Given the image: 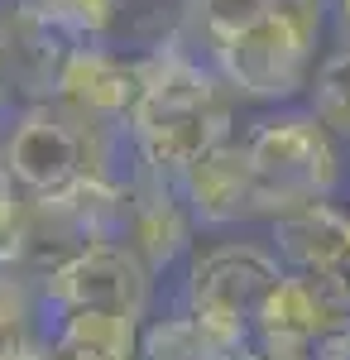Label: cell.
<instances>
[{"mask_svg":"<svg viewBox=\"0 0 350 360\" xmlns=\"http://www.w3.org/2000/svg\"><path fill=\"white\" fill-rule=\"evenodd\" d=\"M322 29L326 0H216L202 5L197 44L235 96L278 106L307 91Z\"/></svg>","mask_w":350,"mask_h":360,"instance_id":"6da1fadb","label":"cell"},{"mask_svg":"<svg viewBox=\"0 0 350 360\" xmlns=\"http://www.w3.org/2000/svg\"><path fill=\"white\" fill-rule=\"evenodd\" d=\"M144 58H149L144 96L125 120V135L144 164L178 178L197 154L231 139L235 91L212 63L188 53L183 44H159Z\"/></svg>","mask_w":350,"mask_h":360,"instance_id":"7a4b0ae2","label":"cell"},{"mask_svg":"<svg viewBox=\"0 0 350 360\" xmlns=\"http://www.w3.org/2000/svg\"><path fill=\"white\" fill-rule=\"evenodd\" d=\"M0 164L15 188L34 202H48L82 188L86 178H120L135 164L125 125H101L63 101H29L15 130L0 144Z\"/></svg>","mask_w":350,"mask_h":360,"instance_id":"3957f363","label":"cell"},{"mask_svg":"<svg viewBox=\"0 0 350 360\" xmlns=\"http://www.w3.org/2000/svg\"><path fill=\"white\" fill-rule=\"evenodd\" d=\"M240 149L254 173L259 217H278L288 207L322 202L336 193V178H341L336 139L312 111H283L254 120Z\"/></svg>","mask_w":350,"mask_h":360,"instance_id":"277c9868","label":"cell"},{"mask_svg":"<svg viewBox=\"0 0 350 360\" xmlns=\"http://www.w3.org/2000/svg\"><path fill=\"white\" fill-rule=\"evenodd\" d=\"M283 278V264L269 245L226 240L207 245L188 259V312L231 351L259 317L269 288Z\"/></svg>","mask_w":350,"mask_h":360,"instance_id":"5b68a950","label":"cell"},{"mask_svg":"<svg viewBox=\"0 0 350 360\" xmlns=\"http://www.w3.org/2000/svg\"><path fill=\"white\" fill-rule=\"evenodd\" d=\"M154 293V269L125 240H86L63 264L39 278L44 307H96L144 322Z\"/></svg>","mask_w":350,"mask_h":360,"instance_id":"8992f818","label":"cell"},{"mask_svg":"<svg viewBox=\"0 0 350 360\" xmlns=\"http://www.w3.org/2000/svg\"><path fill=\"white\" fill-rule=\"evenodd\" d=\"M115 183H120V226H115V240H125L154 274L168 269L173 259H183L192 250L197 221H192L173 173L144 164L135 154V164L125 168Z\"/></svg>","mask_w":350,"mask_h":360,"instance_id":"52a82bcc","label":"cell"},{"mask_svg":"<svg viewBox=\"0 0 350 360\" xmlns=\"http://www.w3.org/2000/svg\"><path fill=\"white\" fill-rule=\"evenodd\" d=\"M82 44L58 29L34 0H20L5 20H0V63H5V86H15L29 101H53L67 58Z\"/></svg>","mask_w":350,"mask_h":360,"instance_id":"ba28073f","label":"cell"},{"mask_svg":"<svg viewBox=\"0 0 350 360\" xmlns=\"http://www.w3.org/2000/svg\"><path fill=\"white\" fill-rule=\"evenodd\" d=\"M144 72H149L144 53L125 58V53L101 49V44H82L63 68L58 101L91 115V120H101V125H125L135 101L144 96Z\"/></svg>","mask_w":350,"mask_h":360,"instance_id":"9c48e42d","label":"cell"},{"mask_svg":"<svg viewBox=\"0 0 350 360\" xmlns=\"http://www.w3.org/2000/svg\"><path fill=\"white\" fill-rule=\"evenodd\" d=\"M178 193L188 202L197 226H231L259 217V197H254V173L245 159L240 139H221L207 154H197L178 178Z\"/></svg>","mask_w":350,"mask_h":360,"instance_id":"30bf717a","label":"cell"},{"mask_svg":"<svg viewBox=\"0 0 350 360\" xmlns=\"http://www.w3.org/2000/svg\"><path fill=\"white\" fill-rule=\"evenodd\" d=\"M269 250L288 274H326V269L350 264V217L341 207H331V197L288 207L269 217Z\"/></svg>","mask_w":350,"mask_h":360,"instance_id":"8fae6325","label":"cell"},{"mask_svg":"<svg viewBox=\"0 0 350 360\" xmlns=\"http://www.w3.org/2000/svg\"><path fill=\"white\" fill-rule=\"evenodd\" d=\"M139 360H226V346L183 307L178 317L139 322Z\"/></svg>","mask_w":350,"mask_h":360,"instance_id":"7c38bea8","label":"cell"},{"mask_svg":"<svg viewBox=\"0 0 350 360\" xmlns=\"http://www.w3.org/2000/svg\"><path fill=\"white\" fill-rule=\"evenodd\" d=\"M307 111L322 120L331 135H346L350 139V44L341 53H331L322 68H312L307 77Z\"/></svg>","mask_w":350,"mask_h":360,"instance_id":"4fadbf2b","label":"cell"},{"mask_svg":"<svg viewBox=\"0 0 350 360\" xmlns=\"http://www.w3.org/2000/svg\"><path fill=\"white\" fill-rule=\"evenodd\" d=\"M34 5L77 44H101L120 20V0H34Z\"/></svg>","mask_w":350,"mask_h":360,"instance_id":"5bb4252c","label":"cell"},{"mask_svg":"<svg viewBox=\"0 0 350 360\" xmlns=\"http://www.w3.org/2000/svg\"><path fill=\"white\" fill-rule=\"evenodd\" d=\"M226 360H312V356H307L302 341H288V336H273V332L249 327V332L226 351Z\"/></svg>","mask_w":350,"mask_h":360,"instance_id":"9a60e30c","label":"cell"},{"mask_svg":"<svg viewBox=\"0 0 350 360\" xmlns=\"http://www.w3.org/2000/svg\"><path fill=\"white\" fill-rule=\"evenodd\" d=\"M326 10H331V20H336V29L350 39V0H326Z\"/></svg>","mask_w":350,"mask_h":360,"instance_id":"2e32d148","label":"cell"},{"mask_svg":"<svg viewBox=\"0 0 350 360\" xmlns=\"http://www.w3.org/2000/svg\"><path fill=\"white\" fill-rule=\"evenodd\" d=\"M0 360H44V341L34 336L29 346H20V351H10V356H0Z\"/></svg>","mask_w":350,"mask_h":360,"instance_id":"e0dca14e","label":"cell"},{"mask_svg":"<svg viewBox=\"0 0 350 360\" xmlns=\"http://www.w3.org/2000/svg\"><path fill=\"white\" fill-rule=\"evenodd\" d=\"M5 96H10V86H5V63H0V106H5Z\"/></svg>","mask_w":350,"mask_h":360,"instance_id":"ac0fdd59","label":"cell"},{"mask_svg":"<svg viewBox=\"0 0 350 360\" xmlns=\"http://www.w3.org/2000/svg\"><path fill=\"white\" fill-rule=\"evenodd\" d=\"M202 5H216V0H202Z\"/></svg>","mask_w":350,"mask_h":360,"instance_id":"d6986e66","label":"cell"},{"mask_svg":"<svg viewBox=\"0 0 350 360\" xmlns=\"http://www.w3.org/2000/svg\"><path fill=\"white\" fill-rule=\"evenodd\" d=\"M0 278H5V269H0Z\"/></svg>","mask_w":350,"mask_h":360,"instance_id":"ffe728a7","label":"cell"}]
</instances>
